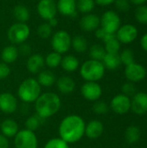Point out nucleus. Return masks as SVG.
Returning a JSON list of instances; mask_svg holds the SVG:
<instances>
[{
	"label": "nucleus",
	"instance_id": "nucleus-1",
	"mask_svg": "<svg viewBox=\"0 0 147 148\" xmlns=\"http://www.w3.org/2000/svg\"><path fill=\"white\" fill-rule=\"evenodd\" d=\"M86 124L84 120L75 114L65 117L59 126L60 138L68 144L75 143L85 134Z\"/></svg>",
	"mask_w": 147,
	"mask_h": 148
},
{
	"label": "nucleus",
	"instance_id": "nucleus-2",
	"mask_svg": "<svg viewBox=\"0 0 147 148\" xmlns=\"http://www.w3.org/2000/svg\"><path fill=\"white\" fill-rule=\"evenodd\" d=\"M61 108V99L55 93L47 92L40 96L36 101L35 109L38 115L47 119L55 114Z\"/></svg>",
	"mask_w": 147,
	"mask_h": 148
},
{
	"label": "nucleus",
	"instance_id": "nucleus-3",
	"mask_svg": "<svg viewBox=\"0 0 147 148\" xmlns=\"http://www.w3.org/2000/svg\"><path fill=\"white\" fill-rule=\"evenodd\" d=\"M41 86L35 78L25 79L19 86L17 95L24 103H31L37 100L41 95Z\"/></svg>",
	"mask_w": 147,
	"mask_h": 148
},
{
	"label": "nucleus",
	"instance_id": "nucleus-4",
	"mask_svg": "<svg viewBox=\"0 0 147 148\" xmlns=\"http://www.w3.org/2000/svg\"><path fill=\"white\" fill-rule=\"evenodd\" d=\"M105 69L102 62L89 59L81 66L80 74L86 82H98L104 76Z\"/></svg>",
	"mask_w": 147,
	"mask_h": 148
},
{
	"label": "nucleus",
	"instance_id": "nucleus-5",
	"mask_svg": "<svg viewBox=\"0 0 147 148\" xmlns=\"http://www.w3.org/2000/svg\"><path fill=\"white\" fill-rule=\"evenodd\" d=\"M30 35V28L25 23H15L8 29L7 37L9 41L16 45L25 42Z\"/></svg>",
	"mask_w": 147,
	"mask_h": 148
},
{
	"label": "nucleus",
	"instance_id": "nucleus-6",
	"mask_svg": "<svg viewBox=\"0 0 147 148\" xmlns=\"http://www.w3.org/2000/svg\"><path fill=\"white\" fill-rule=\"evenodd\" d=\"M71 42L72 37L70 34L64 29L57 30L51 36V47L55 52L61 55L67 53L70 49Z\"/></svg>",
	"mask_w": 147,
	"mask_h": 148
},
{
	"label": "nucleus",
	"instance_id": "nucleus-7",
	"mask_svg": "<svg viewBox=\"0 0 147 148\" xmlns=\"http://www.w3.org/2000/svg\"><path fill=\"white\" fill-rule=\"evenodd\" d=\"M101 18V27L110 34H115L120 25V17L114 10H107Z\"/></svg>",
	"mask_w": 147,
	"mask_h": 148
},
{
	"label": "nucleus",
	"instance_id": "nucleus-8",
	"mask_svg": "<svg viewBox=\"0 0 147 148\" xmlns=\"http://www.w3.org/2000/svg\"><path fill=\"white\" fill-rule=\"evenodd\" d=\"M14 145L16 148H37L38 141L34 132L23 129L16 134Z\"/></svg>",
	"mask_w": 147,
	"mask_h": 148
},
{
	"label": "nucleus",
	"instance_id": "nucleus-9",
	"mask_svg": "<svg viewBox=\"0 0 147 148\" xmlns=\"http://www.w3.org/2000/svg\"><path fill=\"white\" fill-rule=\"evenodd\" d=\"M36 11L42 19L49 21L56 16V3L55 0H40L36 5Z\"/></svg>",
	"mask_w": 147,
	"mask_h": 148
},
{
	"label": "nucleus",
	"instance_id": "nucleus-10",
	"mask_svg": "<svg viewBox=\"0 0 147 148\" xmlns=\"http://www.w3.org/2000/svg\"><path fill=\"white\" fill-rule=\"evenodd\" d=\"M125 76L131 82H139L143 81L146 76V68L137 62H133L126 66Z\"/></svg>",
	"mask_w": 147,
	"mask_h": 148
},
{
	"label": "nucleus",
	"instance_id": "nucleus-11",
	"mask_svg": "<svg viewBox=\"0 0 147 148\" xmlns=\"http://www.w3.org/2000/svg\"><path fill=\"white\" fill-rule=\"evenodd\" d=\"M138 29L133 24H124L115 33L116 38L120 43L128 44L133 42L138 36Z\"/></svg>",
	"mask_w": 147,
	"mask_h": 148
},
{
	"label": "nucleus",
	"instance_id": "nucleus-12",
	"mask_svg": "<svg viewBox=\"0 0 147 148\" xmlns=\"http://www.w3.org/2000/svg\"><path fill=\"white\" fill-rule=\"evenodd\" d=\"M110 107L115 114H126L131 110V99L123 94L117 95L112 99Z\"/></svg>",
	"mask_w": 147,
	"mask_h": 148
},
{
	"label": "nucleus",
	"instance_id": "nucleus-13",
	"mask_svg": "<svg viewBox=\"0 0 147 148\" xmlns=\"http://www.w3.org/2000/svg\"><path fill=\"white\" fill-rule=\"evenodd\" d=\"M81 95L83 97L90 101H98L101 95L102 89L99 83L96 82H85L81 88Z\"/></svg>",
	"mask_w": 147,
	"mask_h": 148
},
{
	"label": "nucleus",
	"instance_id": "nucleus-14",
	"mask_svg": "<svg viewBox=\"0 0 147 148\" xmlns=\"http://www.w3.org/2000/svg\"><path fill=\"white\" fill-rule=\"evenodd\" d=\"M131 110L137 115H144L147 113V93H136L131 100Z\"/></svg>",
	"mask_w": 147,
	"mask_h": 148
},
{
	"label": "nucleus",
	"instance_id": "nucleus-15",
	"mask_svg": "<svg viewBox=\"0 0 147 148\" xmlns=\"http://www.w3.org/2000/svg\"><path fill=\"white\" fill-rule=\"evenodd\" d=\"M101 26V18L94 13L84 14L80 20V27L86 32L95 31Z\"/></svg>",
	"mask_w": 147,
	"mask_h": 148
},
{
	"label": "nucleus",
	"instance_id": "nucleus-16",
	"mask_svg": "<svg viewBox=\"0 0 147 148\" xmlns=\"http://www.w3.org/2000/svg\"><path fill=\"white\" fill-rule=\"evenodd\" d=\"M17 108L16 97L8 92L0 94V110L5 114H12Z\"/></svg>",
	"mask_w": 147,
	"mask_h": 148
},
{
	"label": "nucleus",
	"instance_id": "nucleus-17",
	"mask_svg": "<svg viewBox=\"0 0 147 148\" xmlns=\"http://www.w3.org/2000/svg\"><path fill=\"white\" fill-rule=\"evenodd\" d=\"M56 8L57 12L62 16L73 18L77 16L76 0H57Z\"/></svg>",
	"mask_w": 147,
	"mask_h": 148
},
{
	"label": "nucleus",
	"instance_id": "nucleus-18",
	"mask_svg": "<svg viewBox=\"0 0 147 148\" xmlns=\"http://www.w3.org/2000/svg\"><path fill=\"white\" fill-rule=\"evenodd\" d=\"M45 65L44 57L41 54L30 55L26 62V68L31 74H38Z\"/></svg>",
	"mask_w": 147,
	"mask_h": 148
},
{
	"label": "nucleus",
	"instance_id": "nucleus-19",
	"mask_svg": "<svg viewBox=\"0 0 147 148\" xmlns=\"http://www.w3.org/2000/svg\"><path fill=\"white\" fill-rule=\"evenodd\" d=\"M104 131V126L102 122L97 120H93L86 125L85 135L92 140L97 139L101 136Z\"/></svg>",
	"mask_w": 147,
	"mask_h": 148
},
{
	"label": "nucleus",
	"instance_id": "nucleus-20",
	"mask_svg": "<svg viewBox=\"0 0 147 148\" xmlns=\"http://www.w3.org/2000/svg\"><path fill=\"white\" fill-rule=\"evenodd\" d=\"M18 56H19L18 49L14 44L5 46L1 52L2 61L3 62L7 63V64L13 63L14 62H16Z\"/></svg>",
	"mask_w": 147,
	"mask_h": 148
},
{
	"label": "nucleus",
	"instance_id": "nucleus-21",
	"mask_svg": "<svg viewBox=\"0 0 147 148\" xmlns=\"http://www.w3.org/2000/svg\"><path fill=\"white\" fill-rule=\"evenodd\" d=\"M56 85H57L59 91L64 95L72 93L75 88V83L74 80L70 76H68V75L61 76L57 80Z\"/></svg>",
	"mask_w": 147,
	"mask_h": 148
},
{
	"label": "nucleus",
	"instance_id": "nucleus-22",
	"mask_svg": "<svg viewBox=\"0 0 147 148\" xmlns=\"http://www.w3.org/2000/svg\"><path fill=\"white\" fill-rule=\"evenodd\" d=\"M2 134L7 138L15 137L18 132V125L17 123L13 121L12 119H6L4 120L0 126Z\"/></svg>",
	"mask_w": 147,
	"mask_h": 148
},
{
	"label": "nucleus",
	"instance_id": "nucleus-23",
	"mask_svg": "<svg viewBox=\"0 0 147 148\" xmlns=\"http://www.w3.org/2000/svg\"><path fill=\"white\" fill-rule=\"evenodd\" d=\"M36 80L41 87L43 86L49 88L55 84V82H56V77L55 74L50 70H42L40 73H38Z\"/></svg>",
	"mask_w": 147,
	"mask_h": 148
},
{
	"label": "nucleus",
	"instance_id": "nucleus-24",
	"mask_svg": "<svg viewBox=\"0 0 147 148\" xmlns=\"http://www.w3.org/2000/svg\"><path fill=\"white\" fill-rule=\"evenodd\" d=\"M102 63L105 67V69H107L109 70H114L118 69L120 64V54H112V53H107L102 60Z\"/></svg>",
	"mask_w": 147,
	"mask_h": 148
},
{
	"label": "nucleus",
	"instance_id": "nucleus-25",
	"mask_svg": "<svg viewBox=\"0 0 147 148\" xmlns=\"http://www.w3.org/2000/svg\"><path fill=\"white\" fill-rule=\"evenodd\" d=\"M80 65V62L76 56L74 55H67L62 57L61 66L67 72H74L75 71Z\"/></svg>",
	"mask_w": 147,
	"mask_h": 148
},
{
	"label": "nucleus",
	"instance_id": "nucleus-26",
	"mask_svg": "<svg viewBox=\"0 0 147 148\" xmlns=\"http://www.w3.org/2000/svg\"><path fill=\"white\" fill-rule=\"evenodd\" d=\"M13 16L18 23H27L30 17L29 9L23 4H17L13 9Z\"/></svg>",
	"mask_w": 147,
	"mask_h": 148
},
{
	"label": "nucleus",
	"instance_id": "nucleus-27",
	"mask_svg": "<svg viewBox=\"0 0 147 148\" xmlns=\"http://www.w3.org/2000/svg\"><path fill=\"white\" fill-rule=\"evenodd\" d=\"M71 48L77 53H83L88 48V43L87 39L82 36H75L72 38Z\"/></svg>",
	"mask_w": 147,
	"mask_h": 148
},
{
	"label": "nucleus",
	"instance_id": "nucleus-28",
	"mask_svg": "<svg viewBox=\"0 0 147 148\" xmlns=\"http://www.w3.org/2000/svg\"><path fill=\"white\" fill-rule=\"evenodd\" d=\"M125 139L128 144H135L140 139V130L137 126H130L125 132Z\"/></svg>",
	"mask_w": 147,
	"mask_h": 148
},
{
	"label": "nucleus",
	"instance_id": "nucleus-29",
	"mask_svg": "<svg viewBox=\"0 0 147 148\" xmlns=\"http://www.w3.org/2000/svg\"><path fill=\"white\" fill-rule=\"evenodd\" d=\"M44 121H45V119L41 117L37 114H36L34 115H31L25 121L26 129L34 132V131L37 130L44 123Z\"/></svg>",
	"mask_w": 147,
	"mask_h": 148
},
{
	"label": "nucleus",
	"instance_id": "nucleus-30",
	"mask_svg": "<svg viewBox=\"0 0 147 148\" xmlns=\"http://www.w3.org/2000/svg\"><path fill=\"white\" fill-rule=\"evenodd\" d=\"M62 59V56L61 54L52 51L46 56V57L44 58V61H45V64L49 68L55 69V68L61 66Z\"/></svg>",
	"mask_w": 147,
	"mask_h": 148
},
{
	"label": "nucleus",
	"instance_id": "nucleus-31",
	"mask_svg": "<svg viewBox=\"0 0 147 148\" xmlns=\"http://www.w3.org/2000/svg\"><path fill=\"white\" fill-rule=\"evenodd\" d=\"M96 3L94 0H76V9L77 11L82 14L91 13Z\"/></svg>",
	"mask_w": 147,
	"mask_h": 148
},
{
	"label": "nucleus",
	"instance_id": "nucleus-32",
	"mask_svg": "<svg viewBox=\"0 0 147 148\" xmlns=\"http://www.w3.org/2000/svg\"><path fill=\"white\" fill-rule=\"evenodd\" d=\"M107 52L104 46L101 44H94L89 48V56L93 60L102 62Z\"/></svg>",
	"mask_w": 147,
	"mask_h": 148
},
{
	"label": "nucleus",
	"instance_id": "nucleus-33",
	"mask_svg": "<svg viewBox=\"0 0 147 148\" xmlns=\"http://www.w3.org/2000/svg\"><path fill=\"white\" fill-rule=\"evenodd\" d=\"M104 43H105L104 48L107 53H112V54L119 53L120 49V42L116 38V35L109 38L108 40L105 41Z\"/></svg>",
	"mask_w": 147,
	"mask_h": 148
},
{
	"label": "nucleus",
	"instance_id": "nucleus-34",
	"mask_svg": "<svg viewBox=\"0 0 147 148\" xmlns=\"http://www.w3.org/2000/svg\"><path fill=\"white\" fill-rule=\"evenodd\" d=\"M53 28L48 23V22L46 23H42L41 24L38 25L37 29H36V33L38 35V36L42 39H48L49 37H51L52 34H53Z\"/></svg>",
	"mask_w": 147,
	"mask_h": 148
},
{
	"label": "nucleus",
	"instance_id": "nucleus-35",
	"mask_svg": "<svg viewBox=\"0 0 147 148\" xmlns=\"http://www.w3.org/2000/svg\"><path fill=\"white\" fill-rule=\"evenodd\" d=\"M136 20L142 24H147V6L143 4L138 6L135 10Z\"/></svg>",
	"mask_w": 147,
	"mask_h": 148
},
{
	"label": "nucleus",
	"instance_id": "nucleus-36",
	"mask_svg": "<svg viewBox=\"0 0 147 148\" xmlns=\"http://www.w3.org/2000/svg\"><path fill=\"white\" fill-rule=\"evenodd\" d=\"M120 58L121 63H123L126 66L135 62H134V54H133V50H131L130 49H124L120 54Z\"/></svg>",
	"mask_w": 147,
	"mask_h": 148
},
{
	"label": "nucleus",
	"instance_id": "nucleus-37",
	"mask_svg": "<svg viewBox=\"0 0 147 148\" xmlns=\"http://www.w3.org/2000/svg\"><path fill=\"white\" fill-rule=\"evenodd\" d=\"M44 148H69V147L68 144L61 138H54L46 143Z\"/></svg>",
	"mask_w": 147,
	"mask_h": 148
},
{
	"label": "nucleus",
	"instance_id": "nucleus-38",
	"mask_svg": "<svg viewBox=\"0 0 147 148\" xmlns=\"http://www.w3.org/2000/svg\"><path fill=\"white\" fill-rule=\"evenodd\" d=\"M93 111L96 114H105L108 111V106L104 101H96L93 105Z\"/></svg>",
	"mask_w": 147,
	"mask_h": 148
},
{
	"label": "nucleus",
	"instance_id": "nucleus-39",
	"mask_svg": "<svg viewBox=\"0 0 147 148\" xmlns=\"http://www.w3.org/2000/svg\"><path fill=\"white\" fill-rule=\"evenodd\" d=\"M121 90H122V94L128 96V97L133 96L136 94V88H135L133 82H126L122 86Z\"/></svg>",
	"mask_w": 147,
	"mask_h": 148
},
{
	"label": "nucleus",
	"instance_id": "nucleus-40",
	"mask_svg": "<svg viewBox=\"0 0 147 148\" xmlns=\"http://www.w3.org/2000/svg\"><path fill=\"white\" fill-rule=\"evenodd\" d=\"M114 3L116 9L120 12H126L130 9L129 0H115Z\"/></svg>",
	"mask_w": 147,
	"mask_h": 148
},
{
	"label": "nucleus",
	"instance_id": "nucleus-41",
	"mask_svg": "<svg viewBox=\"0 0 147 148\" xmlns=\"http://www.w3.org/2000/svg\"><path fill=\"white\" fill-rule=\"evenodd\" d=\"M10 74V69L7 63L0 62V80L7 78Z\"/></svg>",
	"mask_w": 147,
	"mask_h": 148
},
{
	"label": "nucleus",
	"instance_id": "nucleus-42",
	"mask_svg": "<svg viewBox=\"0 0 147 148\" xmlns=\"http://www.w3.org/2000/svg\"><path fill=\"white\" fill-rule=\"evenodd\" d=\"M17 49H18L19 55H22V56H29L31 53V47H30V45L28 44V43H25V42L19 44V47Z\"/></svg>",
	"mask_w": 147,
	"mask_h": 148
},
{
	"label": "nucleus",
	"instance_id": "nucleus-43",
	"mask_svg": "<svg viewBox=\"0 0 147 148\" xmlns=\"http://www.w3.org/2000/svg\"><path fill=\"white\" fill-rule=\"evenodd\" d=\"M107 34V33L101 26L94 31V36H95V37L98 38V39H101V40H103Z\"/></svg>",
	"mask_w": 147,
	"mask_h": 148
},
{
	"label": "nucleus",
	"instance_id": "nucleus-44",
	"mask_svg": "<svg viewBox=\"0 0 147 148\" xmlns=\"http://www.w3.org/2000/svg\"><path fill=\"white\" fill-rule=\"evenodd\" d=\"M10 143L8 138L3 134H0V148H9Z\"/></svg>",
	"mask_w": 147,
	"mask_h": 148
},
{
	"label": "nucleus",
	"instance_id": "nucleus-45",
	"mask_svg": "<svg viewBox=\"0 0 147 148\" xmlns=\"http://www.w3.org/2000/svg\"><path fill=\"white\" fill-rule=\"evenodd\" d=\"M95 3L100 6H107L115 2V0H94Z\"/></svg>",
	"mask_w": 147,
	"mask_h": 148
},
{
	"label": "nucleus",
	"instance_id": "nucleus-46",
	"mask_svg": "<svg viewBox=\"0 0 147 148\" xmlns=\"http://www.w3.org/2000/svg\"><path fill=\"white\" fill-rule=\"evenodd\" d=\"M140 45L141 48L147 52V33H146L140 39Z\"/></svg>",
	"mask_w": 147,
	"mask_h": 148
},
{
	"label": "nucleus",
	"instance_id": "nucleus-47",
	"mask_svg": "<svg viewBox=\"0 0 147 148\" xmlns=\"http://www.w3.org/2000/svg\"><path fill=\"white\" fill-rule=\"evenodd\" d=\"M129 2H131L132 3L135 4V5H143L145 3H146L147 0H129Z\"/></svg>",
	"mask_w": 147,
	"mask_h": 148
},
{
	"label": "nucleus",
	"instance_id": "nucleus-48",
	"mask_svg": "<svg viewBox=\"0 0 147 148\" xmlns=\"http://www.w3.org/2000/svg\"><path fill=\"white\" fill-rule=\"evenodd\" d=\"M48 23H49L52 28H54V27H55V26L58 24V20H57L55 17H54V18H51L50 20H49V21H48Z\"/></svg>",
	"mask_w": 147,
	"mask_h": 148
}]
</instances>
